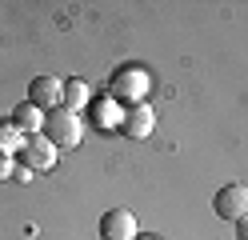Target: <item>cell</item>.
Wrapping results in <instances>:
<instances>
[{
    "label": "cell",
    "instance_id": "6da1fadb",
    "mask_svg": "<svg viewBox=\"0 0 248 240\" xmlns=\"http://www.w3.org/2000/svg\"><path fill=\"white\" fill-rule=\"evenodd\" d=\"M44 136H48L56 148H76V144L84 140V120H80V112H68L64 104L52 108L48 116H44Z\"/></svg>",
    "mask_w": 248,
    "mask_h": 240
},
{
    "label": "cell",
    "instance_id": "7a4b0ae2",
    "mask_svg": "<svg viewBox=\"0 0 248 240\" xmlns=\"http://www.w3.org/2000/svg\"><path fill=\"white\" fill-rule=\"evenodd\" d=\"M148 88H152V76L144 68H120V72H112V80H108L112 100H124V104H144Z\"/></svg>",
    "mask_w": 248,
    "mask_h": 240
},
{
    "label": "cell",
    "instance_id": "3957f363",
    "mask_svg": "<svg viewBox=\"0 0 248 240\" xmlns=\"http://www.w3.org/2000/svg\"><path fill=\"white\" fill-rule=\"evenodd\" d=\"M56 156H60V148L44 136V132H36V136H24V144H20V160L32 172H48L52 164H56Z\"/></svg>",
    "mask_w": 248,
    "mask_h": 240
},
{
    "label": "cell",
    "instance_id": "277c9868",
    "mask_svg": "<svg viewBox=\"0 0 248 240\" xmlns=\"http://www.w3.org/2000/svg\"><path fill=\"white\" fill-rule=\"evenodd\" d=\"M212 208H216V216L220 220H244L248 216V184H224L220 192H216V200H212Z\"/></svg>",
    "mask_w": 248,
    "mask_h": 240
},
{
    "label": "cell",
    "instance_id": "5b68a950",
    "mask_svg": "<svg viewBox=\"0 0 248 240\" xmlns=\"http://www.w3.org/2000/svg\"><path fill=\"white\" fill-rule=\"evenodd\" d=\"M28 104H36L40 112H52V108H60L64 104V80L60 76H36L32 84H28Z\"/></svg>",
    "mask_w": 248,
    "mask_h": 240
},
{
    "label": "cell",
    "instance_id": "8992f818",
    "mask_svg": "<svg viewBox=\"0 0 248 240\" xmlns=\"http://www.w3.org/2000/svg\"><path fill=\"white\" fill-rule=\"evenodd\" d=\"M136 216L128 208H108L100 216V240H136Z\"/></svg>",
    "mask_w": 248,
    "mask_h": 240
},
{
    "label": "cell",
    "instance_id": "52a82bcc",
    "mask_svg": "<svg viewBox=\"0 0 248 240\" xmlns=\"http://www.w3.org/2000/svg\"><path fill=\"white\" fill-rule=\"evenodd\" d=\"M152 128H156V108H152V104H132V108L120 116V132L128 136V140L152 136Z\"/></svg>",
    "mask_w": 248,
    "mask_h": 240
},
{
    "label": "cell",
    "instance_id": "ba28073f",
    "mask_svg": "<svg viewBox=\"0 0 248 240\" xmlns=\"http://www.w3.org/2000/svg\"><path fill=\"white\" fill-rule=\"evenodd\" d=\"M44 116H48V112H40L36 104H28V100H24V104L12 108V116H8V120L16 124L24 136H36V132H44Z\"/></svg>",
    "mask_w": 248,
    "mask_h": 240
},
{
    "label": "cell",
    "instance_id": "9c48e42d",
    "mask_svg": "<svg viewBox=\"0 0 248 240\" xmlns=\"http://www.w3.org/2000/svg\"><path fill=\"white\" fill-rule=\"evenodd\" d=\"M88 104H92V88L84 84V80H76V76L64 80V108L68 112H84Z\"/></svg>",
    "mask_w": 248,
    "mask_h": 240
},
{
    "label": "cell",
    "instance_id": "30bf717a",
    "mask_svg": "<svg viewBox=\"0 0 248 240\" xmlns=\"http://www.w3.org/2000/svg\"><path fill=\"white\" fill-rule=\"evenodd\" d=\"M20 144H24V132L12 120H0V152H20Z\"/></svg>",
    "mask_w": 248,
    "mask_h": 240
},
{
    "label": "cell",
    "instance_id": "8fae6325",
    "mask_svg": "<svg viewBox=\"0 0 248 240\" xmlns=\"http://www.w3.org/2000/svg\"><path fill=\"white\" fill-rule=\"evenodd\" d=\"M112 104H116V100H104V104H100V112H96V124H100V128H112V124L120 128V116H124V112L116 116V108H112Z\"/></svg>",
    "mask_w": 248,
    "mask_h": 240
},
{
    "label": "cell",
    "instance_id": "7c38bea8",
    "mask_svg": "<svg viewBox=\"0 0 248 240\" xmlns=\"http://www.w3.org/2000/svg\"><path fill=\"white\" fill-rule=\"evenodd\" d=\"M12 172H16L12 156H8V152H0V180H12Z\"/></svg>",
    "mask_w": 248,
    "mask_h": 240
},
{
    "label": "cell",
    "instance_id": "4fadbf2b",
    "mask_svg": "<svg viewBox=\"0 0 248 240\" xmlns=\"http://www.w3.org/2000/svg\"><path fill=\"white\" fill-rule=\"evenodd\" d=\"M236 240H248V216L236 220Z\"/></svg>",
    "mask_w": 248,
    "mask_h": 240
},
{
    "label": "cell",
    "instance_id": "5bb4252c",
    "mask_svg": "<svg viewBox=\"0 0 248 240\" xmlns=\"http://www.w3.org/2000/svg\"><path fill=\"white\" fill-rule=\"evenodd\" d=\"M136 240H144V236H136Z\"/></svg>",
    "mask_w": 248,
    "mask_h": 240
}]
</instances>
